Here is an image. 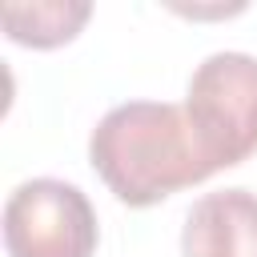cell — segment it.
I'll use <instances>...</instances> for the list:
<instances>
[{
    "instance_id": "7a4b0ae2",
    "label": "cell",
    "mask_w": 257,
    "mask_h": 257,
    "mask_svg": "<svg viewBox=\"0 0 257 257\" xmlns=\"http://www.w3.org/2000/svg\"><path fill=\"white\" fill-rule=\"evenodd\" d=\"M185 116L213 173L241 165L249 153H257V56H205L189 76Z\"/></svg>"
},
{
    "instance_id": "3957f363",
    "label": "cell",
    "mask_w": 257,
    "mask_h": 257,
    "mask_svg": "<svg viewBox=\"0 0 257 257\" xmlns=\"http://www.w3.org/2000/svg\"><path fill=\"white\" fill-rule=\"evenodd\" d=\"M8 257H92L96 213L88 197L56 177H32L4 201Z\"/></svg>"
},
{
    "instance_id": "5b68a950",
    "label": "cell",
    "mask_w": 257,
    "mask_h": 257,
    "mask_svg": "<svg viewBox=\"0 0 257 257\" xmlns=\"http://www.w3.org/2000/svg\"><path fill=\"white\" fill-rule=\"evenodd\" d=\"M92 16L88 4H64V0H36V4H4V32L16 44L28 48H56L80 32V24Z\"/></svg>"
},
{
    "instance_id": "277c9868",
    "label": "cell",
    "mask_w": 257,
    "mask_h": 257,
    "mask_svg": "<svg viewBox=\"0 0 257 257\" xmlns=\"http://www.w3.org/2000/svg\"><path fill=\"white\" fill-rule=\"evenodd\" d=\"M185 257H257V193L221 189L193 201L181 229Z\"/></svg>"
},
{
    "instance_id": "6da1fadb",
    "label": "cell",
    "mask_w": 257,
    "mask_h": 257,
    "mask_svg": "<svg viewBox=\"0 0 257 257\" xmlns=\"http://www.w3.org/2000/svg\"><path fill=\"white\" fill-rule=\"evenodd\" d=\"M88 161L108 193L133 209L157 205L169 193L213 177L185 108L165 100H128L108 108L88 137Z\"/></svg>"
}]
</instances>
